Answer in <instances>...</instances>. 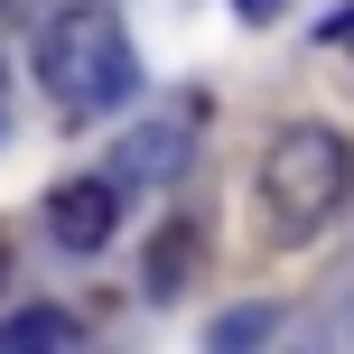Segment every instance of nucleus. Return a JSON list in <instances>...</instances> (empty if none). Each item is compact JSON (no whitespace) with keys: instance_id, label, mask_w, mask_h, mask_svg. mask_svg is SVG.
<instances>
[{"instance_id":"obj_1","label":"nucleus","mask_w":354,"mask_h":354,"mask_svg":"<svg viewBox=\"0 0 354 354\" xmlns=\"http://www.w3.org/2000/svg\"><path fill=\"white\" fill-rule=\"evenodd\" d=\"M37 84H47V103H66V112H112V103H131V84H140L131 28L103 10V0L56 10L47 37H37Z\"/></svg>"},{"instance_id":"obj_7","label":"nucleus","mask_w":354,"mask_h":354,"mask_svg":"<svg viewBox=\"0 0 354 354\" xmlns=\"http://www.w3.org/2000/svg\"><path fill=\"white\" fill-rule=\"evenodd\" d=\"M270 326H280L270 308H233V317H214V345H261Z\"/></svg>"},{"instance_id":"obj_4","label":"nucleus","mask_w":354,"mask_h":354,"mask_svg":"<svg viewBox=\"0 0 354 354\" xmlns=\"http://www.w3.org/2000/svg\"><path fill=\"white\" fill-rule=\"evenodd\" d=\"M187 149H196V131L140 122V131H122V149H112V177H122V187H168V177L187 168Z\"/></svg>"},{"instance_id":"obj_9","label":"nucleus","mask_w":354,"mask_h":354,"mask_svg":"<svg viewBox=\"0 0 354 354\" xmlns=\"http://www.w3.org/2000/svg\"><path fill=\"white\" fill-rule=\"evenodd\" d=\"M233 10H243V19H252V28H270V19H280V10H289V0H233Z\"/></svg>"},{"instance_id":"obj_6","label":"nucleus","mask_w":354,"mask_h":354,"mask_svg":"<svg viewBox=\"0 0 354 354\" xmlns=\"http://www.w3.org/2000/svg\"><path fill=\"white\" fill-rule=\"evenodd\" d=\"M28 345H75V317L66 308H28V317L0 326V354H28Z\"/></svg>"},{"instance_id":"obj_3","label":"nucleus","mask_w":354,"mask_h":354,"mask_svg":"<svg viewBox=\"0 0 354 354\" xmlns=\"http://www.w3.org/2000/svg\"><path fill=\"white\" fill-rule=\"evenodd\" d=\"M47 233L66 252H103L112 233H122V177H66V187L47 196Z\"/></svg>"},{"instance_id":"obj_2","label":"nucleus","mask_w":354,"mask_h":354,"mask_svg":"<svg viewBox=\"0 0 354 354\" xmlns=\"http://www.w3.org/2000/svg\"><path fill=\"white\" fill-rule=\"evenodd\" d=\"M345 187H354V149H345V131H326V122H289L280 140H270V159H261V196H270V214H280V233H317L326 214L345 205Z\"/></svg>"},{"instance_id":"obj_8","label":"nucleus","mask_w":354,"mask_h":354,"mask_svg":"<svg viewBox=\"0 0 354 354\" xmlns=\"http://www.w3.org/2000/svg\"><path fill=\"white\" fill-rule=\"evenodd\" d=\"M317 37H326V47H345V56H354V10H336V19H326Z\"/></svg>"},{"instance_id":"obj_10","label":"nucleus","mask_w":354,"mask_h":354,"mask_svg":"<svg viewBox=\"0 0 354 354\" xmlns=\"http://www.w3.org/2000/svg\"><path fill=\"white\" fill-rule=\"evenodd\" d=\"M0 280H10V243H0Z\"/></svg>"},{"instance_id":"obj_5","label":"nucleus","mask_w":354,"mask_h":354,"mask_svg":"<svg viewBox=\"0 0 354 354\" xmlns=\"http://www.w3.org/2000/svg\"><path fill=\"white\" fill-rule=\"evenodd\" d=\"M196 280H205V224L177 214V224H159V243H149L140 289H149V299H177V289H196Z\"/></svg>"}]
</instances>
